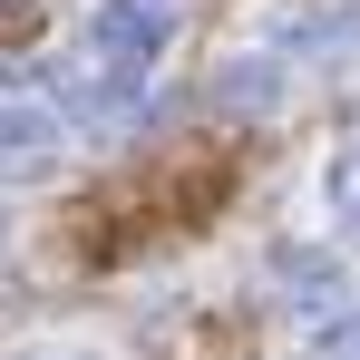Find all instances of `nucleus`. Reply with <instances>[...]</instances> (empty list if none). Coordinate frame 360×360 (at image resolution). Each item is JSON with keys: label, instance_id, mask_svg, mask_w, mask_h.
<instances>
[{"label": "nucleus", "instance_id": "nucleus-4", "mask_svg": "<svg viewBox=\"0 0 360 360\" xmlns=\"http://www.w3.org/2000/svg\"><path fill=\"white\" fill-rule=\"evenodd\" d=\"M214 98H224V108H253V117H273V108L292 98V68H283V49H234V59L214 68Z\"/></svg>", "mask_w": 360, "mask_h": 360}, {"label": "nucleus", "instance_id": "nucleus-6", "mask_svg": "<svg viewBox=\"0 0 360 360\" xmlns=\"http://www.w3.org/2000/svg\"><path fill=\"white\" fill-rule=\"evenodd\" d=\"M311 360H360V302H351V311H331V321L311 331Z\"/></svg>", "mask_w": 360, "mask_h": 360}, {"label": "nucleus", "instance_id": "nucleus-1", "mask_svg": "<svg viewBox=\"0 0 360 360\" xmlns=\"http://www.w3.org/2000/svg\"><path fill=\"white\" fill-rule=\"evenodd\" d=\"M176 49V0H88L78 20V59L88 68H146Z\"/></svg>", "mask_w": 360, "mask_h": 360}, {"label": "nucleus", "instance_id": "nucleus-5", "mask_svg": "<svg viewBox=\"0 0 360 360\" xmlns=\"http://www.w3.org/2000/svg\"><path fill=\"white\" fill-rule=\"evenodd\" d=\"M321 214H331L341 243H360V146H331L321 156Z\"/></svg>", "mask_w": 360, "mask_h": 360}, {"label": "nucleus", "instance_id": "nucleus-2", "mask_svg": "<svg viewBox=\"0 0 360 360\" xmlns=\"http://www.w3.org/2000/svg\"><path fill=\"white\" fill-rule=\"evenodd\" d=\"M59 166H68V117L49 98L0 88V185H49Z\"/></svg>", "mask_w": 360, "mask_h": 360}, {"label": "nucleus", "instance_id": "nucleus-3", "mask_svg": "<svg viewBox=\"0 0 360 360\" xmlns=\"http://www.w3.org/2000/svg\"><path fill=\"white\" fill-rule=\"evenodd\" d=\"M273 283H283L302 311H351V273H341V253H321V243H283V253H273Z\"/></svg>", "mask_w": 360, "mask_h": 360}, {"label": "nucleus", "instance_id": "nucleus-7", "mask_svg": "<svg viewBox=\"0 0 360 360\" xmlns=\"http://www.w3.org/2000/svg\"><path fill=\"white\" fill-rule=\"evenodd\" d=\"M10 360H108V351H88V341H39V351H10Z\"/></svg>", "mask_w": 360, "mask_h": 360}]
</instances>
